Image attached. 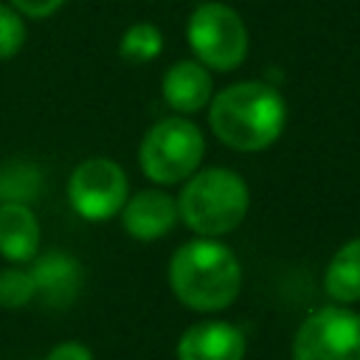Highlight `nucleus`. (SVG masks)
I'll return each instance as SVG.
<instances>
[{
	"label": "nucleus",
	"instance_id": "obj_1",
	"mask_svg": "<svg viewBox=\"0 0 360 360\" xmlns=\"http://www.w3.org/2000/svg\"><path fill=\"white\" fill-rule=\"evenodd\" d=\"M169 287L183 307L194 312H219L236 301L242 267L228 245L202 236L174 250L169 262Z\"/></svg>",
	"mask_w": 360,
	"mask_h": 360
},
{
	"label": "nucleus",
	"instance_id": "obj_2",
	"mask_svg": "<svg viewBox=\"0 0 360 360\" xmlns=\"http://www.w3.org/2000/svg\"><path fill=\"white\" fill-rule=\"evenodd\" d=\"M287 121V104L264 82H239L219 90L208 110L214 135L239 152H259L278 141Z\"/></svg>",
	"mask_w": 360,
	"mask_h": 360
},
{
	"label": "nucleus",
	"instance_id": "obj_3",
	"mask_svg": "<svg viewBox=\"0 0 360 360\" xmlns=\"http://www.w3.org/2000/svg\"><path fill=\"white\" fill-rule=\"evenodd\" d=\"M248 186L231 169L191 174L177 197V217L200 236H222L242 225L248 214Z\"/></svg>",
	"mask_w": 360,
	"mask_h": 360
},
{
	"label": "nucleus",
	"instance_id": "obj_4",
	"mask_svg": "<svg viewBox=\"0 0 360 360\" xmlns=\"http://www.w3.org/2000/svg\"><path fill=\"white\" fill-rule=\"evenodd\" d=\"M202 155H205V138L200 127L177 115L158 121L143 135L138 149V163L149 180L160 186H174L194 174Z\"/></svg>",
	"mask_w": 360,
	"mask_h": 360
},
{
	"label": "nucleus",
	"instance_id": "obj_5",
	"mask_svg": "<svg viewBox=\"0 0 360 360\" xmlns=\"http://www.w3.org/2000/svg\"><path fill=\"white\" fill-rule=\"evenodd\" d=\"M186 39L200 65L214 70H233L248 56V28L242 17L222 3H202L191 11Z\"/></svg>",
	"mask_w": 360,
	"mask_h": 360
},
{
	"label": "nucleus",
	"instance_id": "obj_6",
	"mask_svg": "<svg viewBox=\"0 0 360 360\" xmlns=\"http://www.w3.org/2000/svg\"><path fill=\"white\" fill-rule=\"evenodd\" d=\"M292 360H360V312L346 307L309 312L295 329Z\"/></svg>",
	"mask_w": 360,
	"mask_h": 360
},
{
	"label": "nucleus",
	"instance_id": "obj_7",
	"mask_svg": "<svg viewBox=\"0 0 360 360\" xmlns=\"http://www.w3.org/2000/svg\"><path fill=\"white\" fill-rule=\"evenodd\" d=\"M127 174L110 158L82 160L68 180V200L73 211L90 222L115 217L127 202Z\"/></svg>",
	"mask_w": 360,
	"mask_h": 360
},
{
	"label": "nucleus",
	"instance_id": "obj_8",
	"mask_svg": "<svg viewBox=\"0 0 360 360\" xmlns=\"http://www.w3.org/2000/svg\"><path fill=\"white\" fill-rule=\"evenodd\" d=\"M245 332L228 321L191 323L177 340V360H245Z\"/></svg>",
	"mask_w": 360,
	"mask_h": 360
},
{
	"label": "nucleus",
	"instance_id": "obj_9",
	"mask_svg": "<svg viewBox=\"0 0 360 360\" xmlns=\"http://www.w3.org/2000/svg\"><path fill=\"white\" fill-rule=\"evenodd\" d=\"M177 219H180L177 217V200H172L166 191H158V188L138 191L121 208L124 231L141 242H152V239L166 236Z\"/></svg>",
	"mask_w": 360,
	"mask_h": 360
},
{
	"label": "nucleus",
	"instance_id": "obj_10",
	"mask_svg": "<svg viewBox=\"0 0 360 360\" xmlns=\"http://www.w3.org/2000/svg\"><path fill=\"white\" fill-rule=\"evenodd\" d=\"M34 278L37 295L48 307H68L79 295L82 287V267L73 256L62 250H51L45 256H37L34 267L28 270Z\"/></svg>",
	"mask_w": 360,
	"mask_h": 360
},
{
	"label": "nucleus",
	"instance_id": "obj_11",
	"mask_svg": "<svg viewBox=\"0 0 360 360\" xmlns=\"http://www.w3.org/2000/svg\"><path fill=\"white\" fill-rule=\"evenodd\" d=\"M163 98L177 112H197L211 101V73L197 59L174 62L163 73Z\"/></svg>",
	"mask_w": 360,
	"mask_h": 360
},
{
	"label": "nucleus",
	"instance_id": "obj_12",
	"mask_svg": "<svg viewBox=\"0 0 360 360\" xmlns=\"http://www.w3.org/2000/svg\"><path fill=\"white\" fill-rule=\"evenodd\" d=\"M39 248V222L25 202H0V256L31 262Z\"/></svg>",
	"mask_w": 360,
	"mask_h": 360
},
{
	"label": "nucleus",
	"instance_id": "obj_13",
	"mask_svg": "<svg viewBox=\"0 0 360 360\" xmlns=\"http://www.w3.org/2000/svg\"><path fill=\"white\" fill-rule=\"evenodd\" d=\"M323 290L338 304L360 301V236L346 242L323 273Z\"/></svg>",
	"mask_w": 360,
	"mask_h": 360
},
{
	"label": "nucleus",
	"instance_id": "obj_14",
	"mask_svg": "<svg viewBox=\"0 0 360 360\" xmlns=\"http://www.w3.org/2000/svg\"><path fill=\"white\" fill-rule=\"evenodd\" d=\"M160 51H163V34L155 22H132L124 31L121 45H118V53L132 65L152 62Z\"/></svg>",
	"mask_w": 360,
	"mask_h": 360
},
{
	"label": "nucleus",
	"instance_id": "obj_15",
	"mask_svg": "<svg viewBox=\"0 0 360 360\" xmlns=\"http://www.w3.org/2000/svg\"><path fill=\"white\" fill-rule=\"evenodd\" d=\"M34 295L37 290H34V278L28 270H20V267L0 270V307L3 309H20Z\"/></svg>",
	"mask_w": 360,
	"mask_h": 360
},
{
	"label": "nucleus",
	"instance_id": "obj_16",
	"mask_svg": "<svg viewBox=\"0 0 360 360\" xmlns=\"http://www.w3.org/2000/svg\"><path fill=\"white\" fill-rule=\"evenodd\" d=\"M25 42V22L17 8L0 3V59L14 56Z\"/></svg>",
	"mask_w": 360,
	"mask_h": 360
},
{
	"label": "nucleus",
	"instance_id": "obj_17",
	"mask_svg": "<svg viewBox=\"0 0 360 360\" xmlns=\"http://www.w3.org/2000/svg\"><path fill=\"white\" fill-rule=\"evenodd\" d=\"M45 360H96V357H93V352H90L84 343H79V340H65V343H56V346L45 354Z\"/></svg>",
	"mask_w": 360,
	"mask_h": 360
},
{
	"label": "nucleus",
	"instance_id": "obj_18",
	"mask_svg": "<svg viewBox=\"0 0 360 360\" xmlns=\"http://www.w3.org/2000/svg\"><path fill=\"white\" fill-rule=\"evenodd\" d=\"M65 0H11V8H17L20 14H28V17H48Z\"/></svg>",
	"mask_w": 360,
	"mask_h": 360
}]
</instances>
